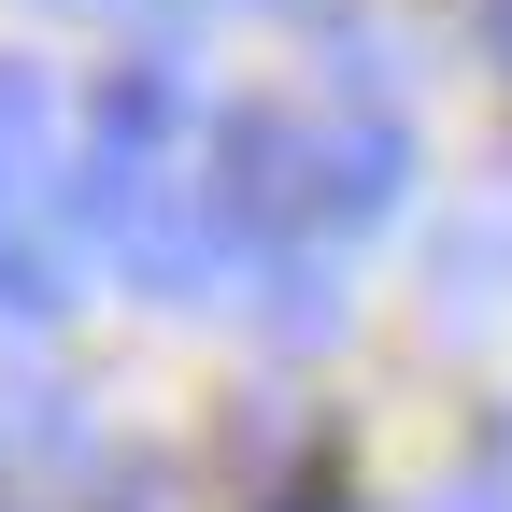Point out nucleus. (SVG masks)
I'll return each instance as SVG.
<instances>
[{
  "label": "nucleus",
  "mask_w": 512,
  "mask_h": 512,
  "mask_svg": "<svg viewBox=\"0 0 512 512\" xmlns=\"http://www.w3.org/2000/svg\"><path fill=\"white\" fill-rule=\"evenodd\" d=\"M399 200H413V128L399 114L313 128V228H370V214H399Z\"/></svg>",
  "instance_id": "1"
},
{
  "label": "nucleus",
  "mask_w": 512,
  "mask_h": 512,
  "mask_svg": "<svg viewBox=\"0 0 512 512\" xmlns=\"http://www.w3.org/2000/svg\"><path fill=\"white\" fill-rule=\"evenodd\" d=\"M242 256H256V242H228V228H214V214H200V200H185V185H171V200H157L143 228L114 242V271L143 285V299H214V285L242 271Z\"/></svg>",
  "instance_id": "2"
},
{
  "label": "nucleus",
  "mask_w": 512,
  "mask_h": 512,
  "mask_svg": "<svg viewBox=\"0 0 512 512\" xmlns=\"http://www.w3.org/2000/svg\"><path fill=\"white\" fill-rule=\"evenodd\" d=\"M256 328H271V342H328L342 328V256L271 242V256H256Z\"/></svg>",
  "instance_id": "3"
},
{
  "label": "nucleus",
  "mask_w": 512,
  "mask_h": 512,
  "mask_svg": "<svg viewBox=\"0 0 512 512\" xmlns=\"http://www.w3.org/2000/svg\"><path fill=\"white\" fill-rule=\"evenodd\" d=\"M43 157H57V86L29 72V57H0V200H15Z\"/></svg>",
  "instance_id": "4"
},
{
  "label": "nucleus",
  "mask_w": 512,
  "mask_h": 512,
  "mask_svg": "<svg viewBox=\"0 0 512 512\" xmlns=\"http://www.w3.org/2000/svg\"><path fill=\"white\" fill-rule=\"evenodd\" d=\"M0 313H57V242L0 200Z\"/></svg>",
  "instance_id": "5"
},
{
  "label": "nucleus",
  "mask_w": 512,
  "mask_h": 512,
  "mask_svg": "<svg viewBox=\"0 0 512 512\" xmlns=\"http://www.w3.org/2000/svg\"><path fill=\"white\" fill-rule=\"evenodd\" d=\"M498 271H512V214H470L456 228V299H498Z\"/></svg>",
  "instance_id": "6"
},
{
  "label": "nucleus",
  "mask_w": 512,
  "mask_h": 512,
  "mask_svg": "<svg viewBox=\"0 0 512 512\" xmlns=\"http://www.w3.org/2000/svg\"><path fill=\"white\" fill-rule=\"evenodd\" d=\"M441 512H512V456H484V470H456V484H441Z\"/></svg>",
  "instance_id": "7"
},
{
  "label": "nucleus",
  "mask_w": 512,
  "mask_h": 512,
  "mask_svg": "<svg viewBox=\"0 0 512 512\" xmlns=\"http://www.w3.org/2000/svg\"><path fill=\"white\" fill-rule=\"evenodd\" d=\"M484 43H498V57H512V0H484Z\"/></svg>",
  "instance_id": "8"
},
{
  "label": "nucleus",
  "mask_w": 512,
  "mask_h": 512,
  "mask_svg": "<svg viewBox=\"0 0 512 512\" xmlns=\"http://www.w3.org/2000/svg\"><path fill=\"white\" fill-rule=\"evenodd\" d=\"M285 512H342V498H285Z\"/></svg>",
  "instance_id": "9"
}]
</instances>
